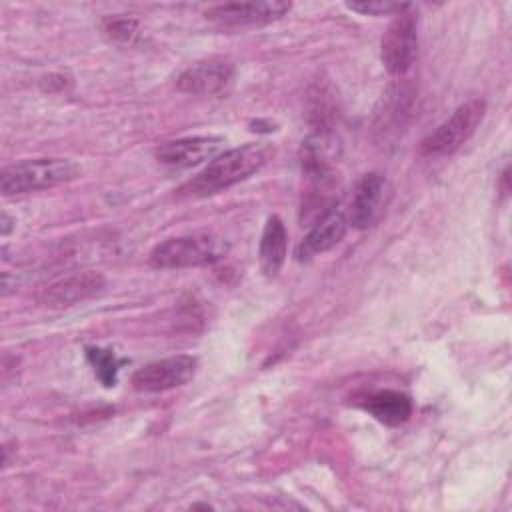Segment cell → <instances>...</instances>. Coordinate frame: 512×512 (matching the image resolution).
Masks as SVG:
<instances>
[{"label":"cell","mask_w":512,"mask_h":512,"mask_svg":"<svg viewBox=\"0 0 512 512\" xmlns=\"http://www.w3.org/2000/svg\"><path fill=\"white\" fill-rule=\"evenodd\" d=\"M272 154L274 150L268 144H244L240 148L226 150L214 156V160H210L208 166L182 188V192L194 198L218 194L258 172Z\"/></svg>","instance_id":"6da1fadb"},{"label":"cell","mask_w":512,"mask_h":512,"mask_svg":"<svg viewBox=\"0 0 512 512\" xmlns=\"http://www.w3.org/2000/svg\"><path fill=\"white\" fill-rule=\"evenodd\" d=\"M228 252V242L214 232H196L176 236L160 242L150 252V264L154 268L178 270L196 268L222 260Z\"/></svg>","instance_id":"7a4b0ae2"},{"label":"cell","mask_w":512,"mask_h":512,"mask_svg":"<svg viewBox=\"0 0 512 512\" xmlns=\"http://www.w3.org/2000/svg\"><path fill=\"white\" fill-rule=\"evenodd\" d=\"M78 176V166L66 158H36L10 164L0 174L4 196L28 194L66 184Z\"/></svg>","instance_id":"3957f363"},{"label":"cell","mask_w":512,"mask_h":512,"mask_svg":"<svg viewBox=\"0 0 512 512\" xmlns=\"http://www.w3.org/2000/svg\"><path fill=\"white\" fill-rule=\"evenodd\" d=\"M484 114H486V102L480 98H472L460 104L450 118H446L434 132H430L420 142L422 156L444 158L454 154L476 132Z\"/></svg>","instance_id":"277c9868"},{"label":"cell","mask_w":512,"mask_h":512,"mask_svg":"<svg viewBox=\"0 0 512 512\" xmlns=\"http://www.w3.org/2000/svg\"><path fill=\"white\" fill-rule=\"evenodd\" d=\"M418 54V14L412 4H406L400 12L394 14L388 24L382 42H380V58L384 68L402 76L408 72Z\"/></svg>","instance_id":"5b68a950"},{"label":"cell","mask_w":512,"mask_h":512,"mask_svg":"<svg viewBox=\"0 0 512 512\" xmlns=\"http://www.w3.org/2000/svg\"><path fill=\"white\" fill-rule=\"evenodd\" d=\"M292 8L290 2H224L214 4L204 10L206 20L224 26V28H244V26H262L282 18Z\"/></svg>","instance_id":"8992f818"},{"label":"cell","mask_w":512,"mask_h":512,"mask_svg":"<svg viewBox=\"0 0 512 512\" xmlns=\"http://www.w3.org/2000/svg\"><path fill=\"white\" fill-rule=\"evenodd\" d=\"M196 372V358L178 354L162 358L138 368L132 376V386L138 392H166L186 384Z\"/></svg>","instance_id":"52a82bcc"},{"label":"cell","mask_w":512,"mask_h":512,"mask_svg":"<svg viewBox=\"0 0 512 512\" xmlns=\"http://www.w3.org/2000/svg\"><path fill=\"white\" fill-rule=\"evenodd\" d=\"M234 78V66L226 60H204L188 66L176 80V88L184 94L214 96L226 90Z\"/></svg>","instance_id":"ba28073f"},{"label":"cell","mask_w":512,"mask_h":512,"mask_svg":"<svg viewBox=\"0 0 512 512\" xmlns=\"http://www.w3.org/2000/svg\"><path fill=\"white\" fill-rule=\"evenodd\" d=\"M104 288V276L98 272H72L54 280L40 292V302L50 308H64L82 302Z\"/></svg>","instance_id":"9c48e42d"},{"label":"cell","mask_w":512,"mask_h":512,"mask_svg":"<svg viewBox=\"0 0 512 512\" xmlns=\"http://www.w3.org/2000/svg\"><path fill=\"white\" fill-rule=\"evenodd\" d=\"M224 140L216 136H194V138H180L172 142H164L156 150V158L168 166L176 168H190L208 158H214L222 148Z\"/></svg>","instance_id":"30bf717a"},{"label":"cell","mask_w":512,"mask_h":512,"mask_svg":"<svg viewBox=\"0 0 512 512\" xmlns=\"http://www.w3.org/2000/svg\"><path fill=\"white\" fill-rule=\"evenodd\" d=\"M384 188H386V180L382 174L378 172L364 174L352 192L348 218H346L348 224H352L358 230L368 228L380 210Z\"/></svg>","instance_id":"8fae6325"},{"label":"cell","mask_w":512,"mask_h":512,"mask_svg":"<svg viewBox=\"0 0 512 512\" xmlns=\"http://www.w3.org/2000/svg\"><path fill=\"white\" fill-rule=\"evenodd\" d=\"M348 228V220L344 214L340 212H328L322 218H318L314 222V226L310 228V232L304 236V240L298 246V258H310L314 254H322L328 252L330 248H334L346 234Z\"/></svg>","instance_id":"7c38bea8"},{"label":"cell","mask_w":512,"mask_h":512,"mask_svg":"<svg viewBox=\"0 0 512 512\" xmlns=\"http://www.w3.org/2000/svg\"><path fill=\"white\" fill-rule=\"evenodd\" d=\"M286 250H288L286 226L278 216H270L266 220V226L260 238V266L268 278H274L280 272L286 260Z\"/></svg>","instance_id":"4fadbf2b"},{"label":"cell","mask_w":512,"mask_h":512,"mask_svg":"<svg viewBox=\"0 0 512 512\" xmlns=\"http://www.w3.org/2000/svg\"><path fill=\"white\" fill-rule=\"evenodd\" d=\"M412 92L406 86H392L386 94H382L380 106L376 110V120H374V128L378 132L386 136H390V132L398 130L400 126H404L408 114H410V106H412Z\"/></svg>","instance_id":"5bb4252c"},{"label":"cell","mask_w":512,"mask_h":512,"mask_svg":"<svg viewBox=\"0 0 512 512\" xmlns=\"http://www.w3.org/2000/svg\"><path fill=\"white\" fill-rule=\"evenodd\" d=\"M364 408L382 424L398 426L410 418L412 400L398 390H378L366 398Z\"/></svg>","instance_id":"9a60e30c"},{"label":"cell","mask_w":512,"mask_h":512,"mask_svg":"<svg viewBox=\"0 0 512 512\" xmlns=\"http://www.w3.org/2000/svg\"><path fill=\"white\" fill-rule=\"evenodd\" d=\"M86 358L88 362L92 364L98 380L104 384V386H114L116 384V376H118V370H120V364L122 360L116 358V354L112 350H104V348H86Z\"/></svg>","instance_id":"2e32d148"},{"label":"cell","mask_w":512,"mask_h":512,"mask_svg":"<svg viewBox=\"0 0 512 512\" xmlns=\"http://www.w3.org/2000/svg\"><path fill=\"white\" fill-rule=\"evenodd\" d=\"M406 4H398V2H350L346 4L348 10L358 12L362 16H388V14H396L404 8Z\"/></svg>","instance_id":"e0dca14e"},{"label":"cell","mask_w":512,"mask_h":512,"mask_svg":"<svg viewBox=\"0 0 512 512\" xmlns=\"http://www.w3.org/2000/svg\"><path fill=\"white\" fill-rule=\"evenodd\" d=\"M106 32L110 38L120 42H130L136 36V22L130 18H114L106 22Z\"/></svg>","instance_id":"ac0fdd59"}]
</instances>
